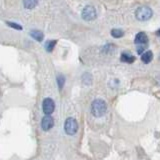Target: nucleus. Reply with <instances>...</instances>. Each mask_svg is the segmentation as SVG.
Wrapping results in <instances>:
<instances>
[{
  "label": "nucleus",
  "instance_id": "1",
  "mask_svg": "<svg viewBox=\"0 0 160 160\" xmlns=\"http://www.w3.org/2000/svg\"><path fill=\"white\" fill-rule=\"evenodd\" d=\"M106 103L101 99L94 100L91 104V112L95 117H101L106 112Z\"/></svg>",
  "mask_w": 160,
  "mask_h": 160
},
{
  "label": "nucleus",
  "instance_id": "2",
  "mask_svg": "<svg viewBox=\"0 0 160 160\" xmlns=\"http://www.w3.org/2000/svg\"><path fill=\"white\" fill-rule=\"evenodd\" d=\"M64 130L68 135H74L78 130L77 121L72 117L67 118L64 123Z\"/></svg>",
  "mask_w": 160,
  "mask_h": 160
},
{
  "label": "nucleus",
  "instance_id": "3",
  "mask_svg": "<svg viewBox=\"0 0 160 160\" xmlns=\"http://www.w3.org/2000/svg\"><path fill=\"white\" fill-rule=\"evenodd\" d=\"M135 16L140 21H146L149 18H151L152 16V10L147 6H142L139 7L136 10V13H135Z\"/></svg>",
  "mask_w": 160,
  "mask_h": 160
},
{
  "label": "nucleus",
  "instance_id": "4",
  "mask_svg": "<svg viewBox=\"0 0 160 160\" xmlns=\"http://www.w3.org/2000/svg\"><path fill=\"white\" fill-rule=\"evenodd\" d=\"M82 18L86 21H90V20H93L96 18V10L93 6H88L85 7L82 10Z\"/></svg>",
  "mask_w": 160,
  "mask_h": 160
},
{
  "label": "nucleus",
  "instance_id": "5",
  "mask_svg": "<svg viewBox=\"0 0 160 160\" xmlns=\"http://www.w3.org/2000/svg\"><path fill=\"white\" fill-rule=\"evenodd\" d=\"M54 108H55V104L51 98H45L43 100L42 109H43V112L46 115L51 114L54 111Z\"/></svg>",
  "mask_w": 160,
  "mask_h": 160
},
{
  "label": "nucleus",
  "instance_id": "6",
  "mask_svg": "<svg viewBox=\"0 0 160 160\" xmlns=\"http://www.w3.org/2000/svg\"><path fill=\"white\" fill-rule=\"evenodd\" d=\"M54 125V120L53 118L50 116V115H46L44 116L41 120V128L44 130V131H48L50 130Z\"/></svg>",
  "mask_w": 160,
  "mask_h": 160
},
{
  "label": "nucleus",
  "instance_id": "7",
  "mask_svg": "<svg viewBox=\"0 0 160 160\" xmlns=\"http://www.w3.org/2000/svg\"><path fill=\"white\" fill-rule=\"evenodd\" d=\"M148 38L144 32H139L135 37V44L136 45H147Z\"/></svg>",
  "mask_w": 160,
  "mask_h": 160
},
{
  "label": "nucleus",
  "instance_id": "8",
  "mask_svg": "<svg viewBox=\"0 0 160 160\" xmlns=\"http://www.w3.org/2000/svg\"><path fill=\"white\" fill-rule=\"evenodd\" d=\"M152 58H153V53L151 51H146L141 55V60L143 61V63L146 64L151 61Z\"/></svg>",
  "mask_w": 160,
  "mask_h": 160
},
{
  "label": "nucleus",
  "instance_id": "9",
  "mask_svg": "<svg viewBox=\"0 0 160 160\" xmlns=\"http://www.w3.org/2000/svg\"><path fill=\"white\" fill-rule=\"evenodd\" d=\"M135 60L134 56H132V55H130L129 53L125 52V53H122L121 55V61L123 62H126V63H132L133 61Z\"/></svg>",
  "mask_w": 160,
  "mask_h": 160
},
{
  "label": "nucleus",
  "instance_id": "10",
  "mask_svg": "<svg viewBox=\"0 0 160 160\" xmlns=\"http://www.w3.org/2000/svg\"><path fill=\"white\" fill-rule=\"evenodd\" d=\"M24 7L27 9H33L38 3V0H24Z\"/></svg>",
  "mask_w": 160,
  "mask_h": 160
},
{
  "label": "nucleus",
  "instance_id": "11",
  "mask_svg": "<svg viewBox=\"0 0 160 160\" xmlns=\"http://www.w3.org/2000/svg\"><path fill=\"white\" fill-rule=\"evenodd\" d=\"M31 36L34 39H36L37 41H42V39H43L42 32L38 31V30H34V31H31Z\"/></svg>",
  "mask_w": 160,
  "mask_h": 160
},
{
  "label": "nucleus",
  "instance_id": "12",
  "mask_svg": "<svg viewBox=\"0 0 160 160\" xmlns=\"http://www.w3.org/2000/svg\"><path fill=\"white\" fill-rule=\"evenodd\" d=\"M124 32L120 29H112L111 30V35L114 38H120L123 36Z\"/></svg>",
  "mask_w": 160,
  "mask_h": 160
},
{
  "label": "nucleus",
  "instance_id": "13",
  "mask_svg": "<svg viewBox=\"0 0 160 160\" xmlns=\"http://www.w3.org/2000/svg\"><path fill=\"white\" fill-rule=\"evenodd\" d=\"M55 44H56V41L55 40H51V41H47L46 44H45V48H46V50L48 52H51L54 46H55Z\"/></svg>",
  "mask_w": 160,
  "mask_h": 160
},
{
  "label": "nucleus",
  "instance_id": "14",
  "mask_svg": "<svg viewBox=\"0 0 160 160\" xmlns=\"http://www.w3.org/2000/svg\"><path fill=\"white\" fill-rule=\"evenodd\" d=\"M64 82H65V78L63 75H58L57 76V84L59 86V89H62L64 86Z\"/></svg>",
  "mask_w": 160,
  "mask_h": 160
},
{
  "label": "nucleus",
  "instance_id": "15",
  "mask_svg": "<svg viewBox=\"0 0 160 160\" xmlns=\"http://www.w3.org/2000/svg\"><path fill=\"white\" fill-rule=\"evenodd\" d=\"M83 82L85 83V84H89L90 82H91V76L88 74V73H86V74H84V76H83Z\"/></svg>",
  "mask_w": 160,
  "mask_h": 160
},
{
  "label": "nucleus",
  "instance_id": "16",
  "mask_svg": "<svg viewBox=\"0 0 160 160\" xmlns=\"http://www.w3.org/2000/svg\"><path fill=\"white\" fill-rule=\"evenodd\" d=\"M7 24L9 25V26H11V27H13V28H15V29H22V27L20 26V25H18V24H15V23H12V22H7Z\"/></svg>",
  "mask_w": 160,
  "mask_h": 160
},
{
  "label": "nucleus",
  "instance_id": "17",
  "mask_svg": "<svg viewBox=\"0 0 160 160\" xmlns=\"http://www.w3.org/2000/svg\"><path fill=\"white\" fill-rule=\"evenodd\" d=\"M156 34H157V35H159V36H160V29H159V30H158V31L156 32Z\"/></svg>",
  "mask_w": 160,
  "mask_h": 160
}]
</instances>
